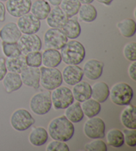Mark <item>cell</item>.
Instances as JSON below:
<instances>
[{
    "instance_id": "obj_26",
    "label": "cell",
    "mask_w": 136,
    "mask_h": 151,
    "mask_svg": "<svg viewBox=\"0 0 136 151\" xmlns=\"http://www.w3.org/2000/svg\"><path fill=\"white\" fill-rule=\"evenodd\" d=\"M64 116L72 123H77L82 121L84 114L83 113L80 103L77 101L65 109Z\"/></svg>"
},
{
    "instance_id": "obj_13",
    "label": "cell",
    "mask_w": 136,
    "mask_h": 151,
    "mask_svg": "<svg viewBox=\"0 0 136 151\" xmlns=\"http://www.w3.org/2000/svg\"><path fill=\"white\" fill-rule=\"evenodd\" d=\"M23 84L34 89L40 87L41 71L39 67L27 66L20 73Z\"/></svg>"
},
{
    "instance_id": "obj_10",
    "label": "cell",
    "mask_w": 136,
    "mask_h": 151,
    "mask_svg": "<svg viewBox=\"0 0 136 151\" xmlns=\"http://www.w3.org/2000/svg\"><path fill=\"white\" fill-rule=\"evenodd\" d=\"M20 51L24 55L33 51H39L42 48V41L37 34L21 35L17 42Z\"/></svg>"
},
{
    "instance_id": "obj_17",
    "label": "cell",
    "mask_w": 136,
    "mask_h": 151,
    "mask_svg": "<svg viewBox=\"0 0 136 151\" xmlns=\"http://www.w3.org/2000/svg\"><path fill=\"white\" fill-rule=\"evenodd\" d=\"M47 23L51 28L61 29L68 19V17L59 6H54L46 18Z\"/></svg>"
},
{
    "instance_id": "obj_25",
    "label": "cell",
    "mask_w": 136,
    "mask_h": 151,
    "mask_svg": "<svg viewBox=\"0 0 136 151\" xmlns=\"http://www.w3.org/2000/svg\"><path fill=\"white\" fill-rule=\"evenodd\" d=\"M49 139L48 131L43 127L33 128L29 135V141L35 147H40L45 144Z\"/></svg>"
},
{
    "instance_id": "obj_2",
    "label": "cell",
    "mask_w": 136,
    "mask_h": 151,
    "mask_svg": "<svg viewBox=\"0 0 136 151\" xmlns=\"http://www.w3.org/2000/svg\"><path fill=\"white\" fill-rule=\"evenodd\" d=\"M62 61L67 65H79L86 56V50L80 41L74 40L68 41L61 49Z\"/></svg>"
},
{
    "instance_id": "obj_6",
    "label": "cell",
    "mask_w": 136,
    "mask_h": 151,
    "mask_svg": "<svg viewBox=\"0 0 136 151\" xmlns=\"http://www.w3.org/2000/svg\"><path fill=\"white\" fill-rule=\"evenodd\" d=\"M52 106L55 110L65 109L74 103L72 91L65 86H60L53 90L51 95Z\"/></svg>"
},
{
    "instance_id": "obj_35",
    "label": "cell",
    "mask_w": 136,
    "mask_h": 151,
    "mask_svg": "<svg viewBox=\"0 0 136 151\" xmlns=\"http://www.w3.org/2000/svg\"><path fill=\"white\" fill-rule=\"evenodd\" d=\"M94 140L86 143L84 145V149L87 151H107L108 147L104 141L101 139H93Z\"/></svg>"
},
{
    "instance_id": "obj_8",
    "label": "cell",
    "mask_w": 136,
    "mask_h": 151,
    "mask_svg": "<svg viewBox=\"0 0 136 151\" xmlns=\"http://www.w3.org/2000/svg\"><path fill=\"white\" fill-rule=\"evenodd\" d=\"M84 133L90 139H102L106 135V124L103 119L94 116L89 118L84 124Z\"/></svg>"
},
{
    "instance_id": "obj_44",
    "label": "cell",
    "mask_w": 136,
    "mask_h": 151,
    "mask_svg": "<svg viewBox=\"0 0 136 151\" xmlns=\"http://www.w3.org/2000/svg\"><path fill=\"white\" fill-rule=\"evenodd\" d=\"M81 4H92L94 0H78Z\"/></svg>"
},
{
    "instance_id": "obj_34",
    "label": "cell",
    "mask_w": 136,
    "mask_h": 151,
    "mask_svg": "<svg viewBox=\"0 0 136 151\" xmlns=\"http://www.w3.org/2000/svg\"><path fill=\"white\" fill-rule=\"evenodd\" d=\"M27 65L32 67H40L42 65V53L39 51H33L25 55Z\"/></svg>"
},
{
    "instance_id": "obj_4",
    "label": "cell",
    "mask_w": 136,
    "mask_h": 151,
    "mask_svg": "<svg viewBox=\"0 0 136 151\" xmlns=\"http://www.w3.org/2000/svg\"><path fill=\"white\" fill-rule=\"evenodd\" d=\"M40 84L48 91H53L62 85V73L55 67H41L40 69Z\"/></svg>"
},
{
    "instance_id": "obj_40",
    "label": "cell",
    "mask_w": 136,
    "mask_h": 151,
    "mask_svg": "<svg viewBox=\"0 0 136 151\" xmlns=\"http://www.w3.org/2000/svg\"><path fill=\"white\" fill-rule=\"evenodd\" d=\"M135 69H136V64L135 61H132V63L130 65L129 67H128V74H129L130 77L132 79L133 81H136V76H135Z\"/></svg>"
},
{
    "instance_id": "obj_33",
    "label": "cell",
    "mask_w": 136,
    "mask_h": 151,
    "mask_svg": "<svg viewBox=\"0 0 136 151\" xmlns=\"http://www.w3.org/2000/svg\"><path fill=\"white\" fill-rule=\"evenodd\" d=\"M1 48L4 55L7 58H14L22 54L18 47L17 43H7L2 41Z\"/></svg>"
},
{
    "instance_id": "obj_3",
    "label": "cell",
    "mask_w": 136,
    "mask_h": 151,
    "mask_svg": "<svg viewBox=\"0 0 136 151\" xmlns=\"http://www.w3.org/2000/svg\"><path fill=\"white\" fill-rule=\"evenodd\" d=\"M110 98L112 103L118 106L130 104L133 97L132 87L125 82H120L112 86L110 90Z\"/></svg>"
},
{
    "instance_id": "obj_38",
    "label": "cell",
    "mask_w": 136,
    "mask_h": 151,
    "mask_svg": "<svg viewBox=\"0 0 136 151\" xmlns=\"http://www.w3.org/2000/svg\"><path fill=\"white\" fill-rule=\"evenodd\" d=\"M122 132L124 136V143L130 147H135L136 146L135 129H125Z\"/></svg>"
},
{
    "instance_id": "obj_45",
    "label": "cell",
    "mask_w": 136,
    "mask_h": 151,
    "mask_svg": "<svg viewBox=\"0 0 136 151\" xmlns=\"http://www.w3.org/2000/svg\"><path fill=\"white\" fill-rule=\"evenodd\" d=\"M0 1H2V2H4V1H6L7 0H0Z\"/></svg>"
},
{
    "instance_id": "obj_32",
    "label": "cell",
    "mask_w": 136,
    "mask_h": 151,
    "mask_svg": "<svg viewBox=\"0 0 136 151\" xmlns=\"http://www.w3.org/2000/svg\"><path fill=\"white\" fill-rule=\"evenodd\" d=\"M108 144L114 148H120L124 144V136L123 132L117 129H112L106 134Z\"/></svg>"
},
{
    "instance_id": "obj_30",
    "label": "cell",
    "mask_w": 136,
    "mask_h": 151,
    "mask_svg": "<svg viewBox=\"0 0 136 151\" xmlns=\"http://www.w3.org/2000/svg\"><path fill=\"white\" fill-rule=\"evenodd\" d=\"M78 14L80 19L85 23L93 22L98 15L96 7L91 4L81 5Z\"/></svg>"
},
{
    "instance_id": "obj_7",
    "label": "cell",
    "mask_w": 136,
    "mask_h": 151,
    "mask_svg": "<svg viewBox=\"0 0 136 151\" xmlns=\"http://www.w3.org/2000/svg\"><path fill=\"white\" fill-rule=\"evenodd\" d=\"M35 123V120L27 109H19L12 113L10 123L15 131L22 132L29 129Z\"/></svg>"
},
{
    "instance_id": "obj_39",
    "label": "cell",
    "mask_w": 136,
    "mask_h": 151,
    "mask_svg": "<svg viewBox=\"0 0 136 151\" xmlns=\"http://www.w3.org/2000/svg\"><path fill=\"white\" fill-rule=\"evenodd\" d=\"M7 73V70L6 65V59L4 57H0V81L3 80Z\"/></svg>"
},
{
    "instance_id": "obj_41",
    "label": "cell",
    "mask_w": 136,
    "mask_h": 151,
    "mask_svg": "<svg viewBox=\"0 0 136 151\" xmlns=\"http://www.w3.org/2000/svg\"><path fill=\"white\" fill-rule=\"evenodd\" d=\"M6 9L2 1H0V22H4L6 20Z\"/></svg>"
},
{
    "instance_id": "obj_31",
    "label": "cell",
    "mask_w": 136,
    "mask_h": 151,
    "mask_svg": "<svg viewBox=\"0 0 136 151\" xmlns=\"http://www.w3.org/2000/svg\"><path fill=\"white\" fill-rule=\"evenodd\" d=\"M81 5L78 0H62L60 7L68 18H71L78 14Z\"/></svg>"
},
{
    "instance_id": "obj_27",
    "label": "cell",
    "mask_w": 136,
    "mask_h": 151,
    "mask_svg": "<svg viewBox=\"0 0 136 151\" xmlns=\"http://www.w3.org/2000/svg\"><path fill=\"white\" fill-rule=\"evenodd\" d=\"M6 65L7 70L9 72L20 74L27 66L25 61V55L21 54L14 58H7L6 59Z\"/></svg>"
},
{
    "instance_id": "obj_23",
    "label": "cell",
    "mask_w": 136,
    "mask_h": 151,
    "mask_svg": "<svg viewBox=\"0 0 136 151\" xmlns=\"http://www.w3.org/2000/svg\"><path fill=\"white\" fill-rule=\"evenodd\" d=\"M51 10V6L47 1L36 0L31 4L30 12L39 20H44L48 16Z\"/></svg>"
},
{
    "instance_id": "obj_36",
    "label": "cell",
    "mask_w": 136,
    "mask_h": 151,
    "mask_svg": "<svg viewBox=\"0 0 136 151\" xmlns=\"http://www.w3.org/2000/svg\"><path fill=\"white\" fill-rule=\"evenodd\" d=\"M125 58L131 62L136 61V43L134 41L125 44L123 50Z\"/></svg>"
},
{
    "instance_id": "obj_11",
    "label": "cell",
    "mask_w": 136,
    "mask_h": 151,
    "mask_svg": "<svg viewBox=\"0 0 136 151\" xmlns=\"http://www.w3.org/2000/svg\"><path fill=\"white\" fill-rule=\"evenodd\" d=\"M17 25L23 34H36L40 29L41 20L31 14H25L19 17Z\"/></svg>"
},
{
    "instance_id": "obj_9",
    "label": "cell",
    "mask_w": 136,
    "mask_h": 151,
    "mask_svg": "<svg viewBox=\"0 0 136 151\" xmlns=\"http://www.w3.org/2000/svg\"><path fill=\"white\" fill-rule=\"evenodd\" d=\"M44 44L47 49L61 50L67 43L68 38L61 29L50 28L44 35Z\"/></svg>"
},
{
    "instance_id": "obj_43",
    "label": "cell",
    "mask_w": 136,
    "mask_h": 151,
    "mask_svg": "<svg viewBox=\"0 0 136 151\" xmlns=\"http://www.w3.org/2000/svg\"><path fill=\"white\" fill-rule=\"evenodd\" d=\"M98 3L102 4L103 5H105V6H110L112 4V2L114 1V0H96Z\"/></svg>"
},
{
    "instance_id": "obj_28",
    "label": "cell",
    "mask_w": 136,
    "mask_h": 151,
    "mask_svg": "<svg viewBox=\"0 0 136 151\" xmlns=\"http://www.w3.org/2000/svg\"><path fill=\"white\" fill-rule=\"evenodd\" d=\"M119 32L125 38L132 37L136 32V23L135 20L126 18L117 23Z\"/></svg>"
},
{
    "instance_id": "obj_18",
    "label": "cell",
    "mask_w": 136,
    "mask_h": 151,
    "mask_svg": "<svg viewBox=\"0 0 136 151\" xmlns=\"http://www.w3.org/2000/svg\"><path fill=\"white\" fill-rule=\"evenodd\" d=\"M135 111L136 107L130 103L125 105V107L122 111L120 114V121L123 126L126 129H136Z\"/></svg>"
},
{
    "instance_id": "obj_15",
    "label": "cell",
    "mask_w": 136,
    "mask_h": 151,
    "mask_svg": "<svg viewBox=\"0 0 136 151\" xmlns=\"http://www.w3.org/2000/svg\"><path fill=\"white\" fill-rule=\"evenodd\" d=\"M104 67L102 62L94 59H89L83 66L84 75L90 80H97L102 75Z\"/></svg>"
},
{
    "instance_id": "obj_5",
    "label": "cell",
    "mask_w": 136,
    "mask_h": 151,
    "mask_svg": "<svg viewBox=\"0 0 136 151\" xmlns=\"http://www.w3.org/2000/svg\"><path fill=\"white\" fill-rule=\"evenodd\" d=\"M50 91H44L36 93L31 97L29 106L31 111L37 115H44L52 108Z\"/></svg>"
},
{
    "instance_id": "obj_16",
    "label": "cell",
    "mask_w": 136,
    "mask_h": 151,
    "mask_svg": "<svg viewBox=\"0 0 136 151\" xmlns=\"http://www.w3.org/2000/svg\"><path fill=\"white\" fill-rule=\"evenodd\" d=\"M21 35L17 23L14 22L7 23L0 29V40L4 42L17 43Z\"/></svg>"
},
{
    "instance_id": "obj_19",
    "label": "cell",
    "mask_w": 136,
    "mask_h": 151,
    "mask_svg": "<svg viewBox=\"0 0 136 151\" xmlns=\"http://www.w3.org/2000/svg\"><path fill=\"white\" fill-rule=\"evenodd\" d=\"M72 95L74 100L79 103L91 98L92 95V87L88 82L81 81L72 88Z\"/></svg>"
},
{
    "instance_id": "obj_12",
    "label": "cell",
    "mask_w": 136,
    "mask_h": 151,
    "mask_svg": "<svg viewBox=\"0 0 136 151\" xmlns=\"http://www.w3.org/2000/svg\"><path fill=\"white\" fill-rule=\"evenodd\" d=\"M31 0H7L6 11L12 17L19 18L30 12Z\"/></svg>"
},
{
    "instance_id": "obj_1",
    "label": "cell",
    "mask_w": 136,
    "mask_h": 151,
    "mask_svg": "<svg viewBox=\"0 0 136 151\" xmlns=\"http://www.w3.org/2000/svg\"><path fill=\"white\" fill-rule=\"evenodd\" d=\"M48 134L52 139L67 142L74 134V124L64 115L56 117L49 124Z\"/></svg>"
},
{
    "instance_id": "obj_22",
    "label": "cell",
    "mask_w": 136,
    "mask_h": 151,
    "mask_svg": "<svg viewBox=\"0 0 136 151\" xmlns=\"http://www.w3.org/2000/svg\"><path fill=\"white\" fill-rule=\"evenodd\" d=\"M92 87L91 97L100 103H104L108 99L110 95V88L108 84L104 81L94 83Z\"/></svg>"
},
{
    "instance_id": "obj_29",
    "label": "cell",
    "mask_w": 136,
    "mask_h": 151,
    "mask_svg": "<svg viewBox=\"0 0 136 151\" xmlns=\"http://www.w3.org/2000/svg\"><path fill=\"white\" fill-rule=\"evenodd\" d=\"M80 105L84 114L88 119L97 116L101 111L100 103L92 98L83 101Z\"/></svg>"
},
{
    "instance_id": "obj_42",
    "label": "cell",
    "mask_w": 136,
    "mask_h": 151,
    "mask_svg": "<svg viewBox=\"0 0 136 151\" xmlns=\"http://www.w3.org/2000/svg\"><path fill=\"white\" fill-rule=\"evenodd\" d=\"M49 4H51L53 6H59L62 0H47Z\"/></svg>"
},
{
    "instance_id": "obj_37",
    "label": "cell",
    "mask_w": 136,
    "mask_h": 151,
    "mask_svg": "<svg viewBox=\"0 0 136 151\" xmlns=\"http://www.w3.org/2000/svg\"><path fill=\"white\" fill-rule=\"evenodd\" d=\"M47 151H69V145L66 142L60 140L51 141L49 143L46 147Z\"/></svg>"
},
{
    "instance_id": "obj_14",
    "label": "cell",
    "mask_w": 136,
    "mask_h": 151,
    "mask_svg": "<svg viewBox=\"0 0 136 151\" xmlns=\"http://www.w3.org/2000/svg\"><path fill=\"white\" fill-rule=\"evenodd\" d=\"M62 77L65 83L74 86L82 80L83 70L78 65H67L62 71Z\"/></svg>"
},
{
    "instance_id": "obj_24",
    "label": "cell",
    "mask_w": 136,
    "mask_h": 151,
    "mask_svg": "<svg viewBox=\"0 0 136 151\" xmlns=\"http://www.w3.org/2000/svg\"><path fill=\"white\" fill-rule=\"evenodd\" d=\"M61 30L70 40H75L79 37L81 33V27L77 18H68Z\"/></svg>"
},
{
    "instance_id": "obj_21",
    "label": "cell",
    "mask_w": 136,
    "mask_h": 151,
    "mask_svg": "<svg viewBox=\"0 0 136 151\" xmlns=\"http://www.w3.org/2000/svg\"><path fill=\"white\" fill-rule=\"evenodd\" d=\"M62 62L61 53L54 49H47L42 53V64L46 67H57Z\"/></svg>"
},
{
    "instance_id": "obj_20",
    "label": "cell",
    "mask_w": 136,
    "mask_h": 151,
    "mask_svg": "<svg viewBox=\"0 0 136 151\" xmlns=\"http://www.w3.org/2000/svg\"><path fill=\"white\" fill-rule=\"evenodd\" d=\"M2 81L5 90L9 94L19 90L23 85L20 74L17 73H7Z\"/></svg>"
}]
</instances>
